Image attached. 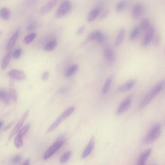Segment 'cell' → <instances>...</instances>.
<instances>
[{"mask_svg":"<svg viewBox=\"0 0 165 165\" xmlns=\"http://www.w3.org/2000/svg\"><path fill=\"white\" fill-rule=\"evenodd\" d=\"M64 142L65 141L63 140H59L54 142L45 153L43 156V159L46 160L49 158L62 147Z\"/></svg>","mask_w":165,"mask_h":165,"instance_id":"obj_4","label":"cell"},{"mask_svg":"<svg viewBox=\"0 0 165 165\" xmlns=\"http://www.w3.org/2000/svg\"><path fill=\"white\" fill-rule=\"evenodd\" d=\"M9 94L11 97V98L15 101H16L18 99V95L17 92L15 89L11 88L9 90Z\"/></svg>","mask_w":165,"mask_h":165,"instance_id":"obj_34","label":"cell"},{"mask_svg":"<svg viewBox=\"0 0 165 165\" xmlns=\"http://www.w3.org/2000/svg\"><path fill=\"white\" fill-rule=\"evenodd\" d=\"M22 137L18 135L17 136L15 139L14 145L17 148H20L23 145V141L22 140Z\"/></svg>","mask_w":165,"mask_h":165,"instance_id":"obj_29","label":"cell"},{"mask_svg":"<svg viewBox=\"0 0 165 165\" xmlns=\"http://www.w3.org/2000/svg\"><path fill=\"white\" fill-rule=\"evenodd\" d=\"M164 85V82L162 81L159 82L146 95L141 102L140 107L144 108L150 103L155 97L163 89Z\"/></svg>","mask_w":165,"mask_h":165,"instance_id":"obj_1","label":"cell"},{"mask_svg":"<svg viewBox=\"0 0 165 165\" xmlns=\"http://www.w3.org/2000/svg\"><path fill=\"white\" fill-rule=\"evenodd\" d=\"M48 1H50V0H48Z\"/></svg>","mask_w":165,"mask_h":165,"instance_id":"obj_46","label":"cell"},{"mask_svg":"<svg viewBox=\"0 0 165 165\" xmlns=\"http://www.w3.org/2000/svg\"><path fill=\"white\" fill-rule=\"evenodd\" d=\"M132 95H129L123 101L118 108L117 112L118 115H121L128 109L132 102Z\"/></svg>","mask_w":165,"mask_h":165,"instance_id":"obj_7","label":"cell"},{"mask_svg":"<svg viewBox=\"0 0 165 165\" xmlns=\"http://www.w3.org/2000/svg\"><path fill=\"white\" fill-rule=\"evenodd\" d=\"M126 31L125 28H122L120 30L116 39L115 45V47H118L123 42L125 35Z\"/></svg>","mask_w":165,"mask_h":165,"instance_id":"obj_19","label":"cell"},{"mask_svg":"<svg viewBox=\"0 0 165 165\" xmlns=\"http://www.w3.org/2000/svg\"><path fill=\"white\" fill-rule=\"evenodd\" d=\"M104 55L105 58L109 62H112L114 61L115 55L114 52L110 47H107L104 48Z\"/></svg>","mask_w":165,"mask_h":165,"instance_id":"obj_13","label":"cell"},{"mask_svg":"<svg viewBox=\"0 0 165 165\" xmlns=\"http://www.w3.org/2000/svg\"><path fill=\"white\" fill-rule=\"evenodd\" d=\"M127 2L125 0H122L119 1L116 6V10L118 12H121L125 8Z\"/></svg>","mask_w":165,"mask_h":165,"instance_id":"obj_28","label":"cell"},{"mask_svg":"<svg viewBox=\"0 0 165 165\" xmlns=\"http://www.w3.org/2000/svg\"><path fill=\"white\" fill-rule=\"evenodd\" d=\"M50 73L48 71H46L43 73L42 76V80L44 81H47L49 77Z\"/></svg>","mask_w":165,"mask_h":165,"instance_id":"obj_38","label":"cell"},{"mask_svg":"<svg viewBox=\"0 0 165 165\" xmlns=\"http://www.w3.org/2000/svg\"><path fill=\"white\" fill-rule=\"evenodd\" d=\"M29 113V110H28L26 111L23 115H22L20 121L17 124L15 127L12 131V132L10 134L9 138V140H11V139L18 132V131L20 130L22 125H23L25 119L27 118Z\"/></svg>","mask_w":165,"mask_h":165,"instance_id":"obj_8","label":"cell"},{"mask_svg":"<svg viewBox=\"0 0 165 165\" xmlns=\"http://www.w3.org/2000/svg\"><path fill=\"white\" fill-rule=\"evenodd\" d=\"M149 20L147 18H144L141 21L140 28L142 30H145L149 27Z\"/></svg>","mask_w":165,"mask_h":165,"instance_id":"obj_32","label":"cell"},{"mask_svg":"<svg viewBox=\"0 0 165 165\" xmlns=\"http://www.w3.org/2000/svg\"><path fill=\"white\" fill-rule=\"evenodd\" d=\"M67 91V90L66 89L63 88L60 90L59 92L60 93H65Z\"/></svg>","mask_w":165,"mask_h":165,"instance_id":"obj_43","label":"cell"},{"mask_svg":"<svg viewBox=\"0 0 165 165\" xmlns=\"http://www.w3.org/2000/svg\"><path fill=\"white\" fill-rule=\"evenodd\" d=\"M22 53V50L21 48L18 49L15 51L13 54V58L15 59H18L20 57Z\"/></svg>","mask_w":165,"mask_h":165,"instance_id":"obj_36","label":"cell"},{"mask_svg":"<svg viewBox=\"0 0 165 165\" xmlns=\"http://www.w3.org/2000/svg\"><path fill=\"white\" fill-rule=\"evenodd\" d=\"M71 154L72 153L71 151H68L64 153L60 158V162L63 163L67 162L70 158Z\"/></svg>","mask_w":165,"mask_h":165,"instance_id":"obj_30","label":"cell"},{"mask_svg":"<svg viewBox=\"0 0 165 165\" xmlns=\"http://www.w3.org/2000/svg\"><path fill=\"white\" fill-rule=\"evenodd\" d=\"M140 31V28L138 26H136L133 29L129 36V39L131 40L135 39L138 37Z\"/></svg>","mask_w":165,"mask_h":165,"instance_id":"obj_25","label":"cell"},{"mask_svg":"<svg viewBox=\"0 0 165 165\" xmlns=\"http://www.w3.org/2000/svg\"><path fill=\"white\" fill-rule=\"evenodd\" d=\"M36 27V25L35 23H32L29 24L27 27L28 31H31L34 29Z\"/></svg>","mask_w":165,"mask_h":165,"instance_id":"obj_40","label":"cell"},{"mask_svg":"<svg viewBox=\"0 0 165 165\" xmlns=\"http://www.w3.org/2000/svg\"><path fill=\"white\" fill-rule=\"evenodd\" d=\"M10 98L9 93L5 90L3 89L0 90V100H2L5 104H9L11 102Z\"/></svg>","mask_w":165,"mask_h":165,"instance_id":"obj_17","label":"cell"},{"mask_svg":"<svg viewBox=\"0 0 165 165\" xmlns=\"http://www.w3.org/2000/svg\"><path fill=\"white\" fill-rule=\"evenodd\" d=\"M95 144V139L94 137H92L86 148L84 151L82 153V158L84 159L87 157L92 152L94 149Z\"/></svg>","mask_w":165,"mask_h":165,"instance_id":"obj_12","label":"cell"},{"mask_svg":"<svg viewBox=\"0 0 165 165\" xmlns=\"http://www.w3.org/2000/svg\"><path fill=\"white\" fill-rule=\"evenodd\" d=\"M85 28V26H82L78 29L77 31V33L78 35H81L83 32Z\"/></svg>","mask_w":165,"mask_h":165,"instance_id":"obj_41","label":"cell"},{"mask_svg":"<svg viewBox=\"0 0 165 165\" xmlns=\"http://www.w3.org/2000/svg\"><path fill=\"white\" fill-rule=\"evenodd\" d=\"M144 12V7L140 3H137L135 4L132 10L133 17L135 19L140 18Z\"/></svg>","mask_w":165,"mask_h":165,"instance_id":"obj_11","label":"cell"},{"mask_svg":"<svg viewBox=\"0 0 165 165\" xmlns=\"http://www.w3.org/2000/svg\"><path fill=\"white\" fill-rule=\"evenodd\" d=\"M136 82L135 80H133L126 82L118 88V91L120 92H125L128 91L133 87L135 84Z\"/></svg>","mask_w":165,"mask_h":165,"instance_id":"obj_14","label":"cell"},{"mask_svg":"<svg viewBox=\"0 0 165 165\" xmlns=\"http://www.w3.org/2000/svg\"><path fill=\"white\" fill-rule=\"evenodd\" d=\"M13 123L14 122H11L9 123V124L7 125L4 128V131H6L9 130L12 126Z\"/></svg>","mask_w":165,"mask_h":165,"instance_id":"obj_42","label":"cell"},{"mask_svg":"<svg viewBox=\"0 0 165 165\" xmlns=\"http://www.w3.org/2000/svg\"><path fill=\"white\" fill-rule=\"evenodd\" d=\"M110 13V11L108 9L105 10L100 16L99 19V20H102L106 18Z\"/></svg>","mask_w":165,"mask_h":165,"instance_id":"obj_37","label":"cell"},{"mask_svg":"<svg viewBox=\"0 0 165 165\" xmlns=\"http://www.w3.org/2000/svg\"><path fill=\"white\" fill-rule=\"evenodd\" d=\"M78 68V66L77 64L73 65L69 67L66 71L65 74V76L67 77L72 76L75 73Z\"/></svg>","mask_w":165,"mask_h":165,"instance_id":"obj_23","label":"cell"},{"mask_svg":"<svg viewBox=\"0 0 165 165\" xmlns=\"http://www.w3.org/2000/svg\"><path fill=\"white\" fill-rule=\"evenodd\" d=\"M100 9L96 8L93 9L89 12L87 17V20L89 22L94 21L98 17L100 12Z\"/></svg>","mask_w":165,"mask_h":165,"instance_id":"obj_16","label":"cell"},{"mask_svg":"<svg viewBox=\"0 0 165 165\" xmlns=\"http://www.w3.org/2000/svg\"><path fill=\"white\" fill-rule=\"evenodd\" d=\"M112 80V77L111 76L107 79L102 89V92L104 94H106L109 91Z\"/></svg>","mask_w":165,"mask_h":165,"instance_id":"obj_21","label":"cell"},{"mask_svg":"<svg viewBox=\"0 0 165 165\" xmlns=\"http://www.w3.org/2000/svg\"><path fill=\"white\" fill-rule=\"evenodd\" d=\"M75 108L74 107H71L64 112L61 115L64 119L66 118L73 113L75 110Z\"/></svg>","mask_w":165,"mask_h":165,"instance_id":"obj_31","label":"cell"},{"mask_svg":"<svg viewBox=\"0 0 165 165\" xmlns=\"http://www.w3.org/2000/svg\"><path fill=\"white\" fill-rule=\"evenodd\" d=\"M160 37L159 35L156 36L154 39V44L156 46H158L160 43Z\"/></svg>","mask_w":165,"mask_h":165,"instance_id":"obj_39","label":"cell"},{"mask_svg":"<svg viewBox=\"0 0 165 165\" xmlns=\"http://www.w3.org/2000/svg\"><path fill=\"white\" fill-rule=\"evenodd\" d=\"M3 122L2 121H0V128H1L3 125Z\"/></svg>","mask_w":165,"mask_h":165,"instance_id":"obj_45","label":"cell"},{"mask_svg":"<svg viewBox=\"0 0 165 165\" xmlns=\"http://www.w3.org/2000/svg\"><path fill=\"white\" fill-rule=\"evenodd\" d=\"M30 127H31V125H30V124H28L25 126L20 131L18 135L22 137L25 135L27 133Z\"/></svg>","mask_w":165,"mask_h":165,"instance_id":"obj_33","label":"cell"},{"mask_svg":"<svg viewBox=\"0 0 165 165\" xmlns=\"http://www.w3.org/2000/svg\"><path fill=\"white\" fill-rule=\"evenodd\" d=\"M8 75L10 77L18 80H23L26 78V75L24 72L16 69L10 70Z\"/></svg>","mask_w":165,"mask_h":165,"instance_id":"obj_10","label":"cell"},{"mask_svg":"<svg viewBox=\"0 0 165 165\" xmlns=\"http://www.w3.org/2000/svg\"><path fill=\"white\" fill-rule=\"evenodd\" d=\"M104 40V36L103 33L99 30H96L89 35L84 41V44L94 40H96L99 43H101L103 42Z\"/></svg>","mask_w":165,"mask_h":165,"instance_id":"obj_5","label":"cell"},{"mask_svg":"<svg viewBox=\"0 0 165 165\" xmlns=\"http://www.w3.org/2000/svg\"><path fill=\"white\" fill-rule=\"evenodd\" d=\"M71 8V4L69 0H64L59 5L55 14L56 18H59L65 16Z\"/></svg>","mask_w":165,"mask_h":165,"instance_id":"obj_3","label":"cell"},{"mask_svg":"<svg viewBox=\"0 0 165 165\" xmlns=\"http://www.w3.org/2000/svg\"><path fill=\"white\" fill-rule=\"evenodd\" d=\"M152 152V149H149L142 153L138 160V164L140 165L145 164L150 155H151Z\"/></svg>","mask_w":165,"mask_h":165,"instance_id":"obj_15","label":"cell"},{"mask_svg":"<svg viewBox=\"0 0 165 165\" xmlns=\"http://www.w3.org/2000/svg\"><path fill=\"white\" fill-rule=\"evenodd\" d=\"M63 119H64L62 116L61 115L60 116L55 122L52 124V125L50 127V128H48L47 131V133H50L52 131L57 128Z\"/></svg>","mask_w":165,"mask_h":165,"instance_id":"obj_24","label":"cell"},{"mask_svg":"<svg viewBox=\"0 0 165 165\" xmlns=\"http://www.w3.org/2000/svg\"><path fill=\"white\" fill-rule=\"evenodd\" d=\"M10 53H7L3 59L1 63V67L3 69H6L8 66L11 58Z\"/></svg>","mask_w":165,"mask_h":165,"instance_id":"obj_26","label":"cell"},{"mask_svg":"<svg viewBox=\"0 0 165 165\" xmlns=\"http://www.w3.org/2000/svg\"><path fill=\"white\" fill-rule=\"evenodd\" d=\"M57 42L55 40H52L47 44L45 46L44 50L47 51H50L53 50L57 46Z\"/></svg>","mask_w":165,"mask_h":165,"instance_id":"obj_22","label":"cell"},{"mask_svg":"<svg viewBox=\"0 0 165 165\" xmlns=\"http://www.w3.org/2000/svg\"><path fill=\"white\" fill-rule=\"evenodd\" d=\"M161 131L159 124L154 126L144 138L142 142L145 144H149L155 141L159 137Z\"/></svg>","mask_w":165,"mask_h":165,"instance_id":"obj_2","label":"cell"},{"mask_svg":"<svg viewBox=\"0 0 165 165\" xmlns=\"http://www.w3.org/2000/svg\"><path fill=\"white\" fill-rule=\"evenodd\" d=\"M30 164V160L28 159L26 160L23 164L24 165H28Z\"/></svg>","mask_w":165,"mask_h":165,"instance_id":"obj_44","label":"cell"},{"mask_svg":"<svg viewBox=\"0 0 165 165\" xmlns=\"http://www.w3.org/2000/svg\"><path fill=\"white\" fill-rule=\"evenodd\" d=\"M156 28L154 26L150 28L145 36L142 43V46L144 47L148 46L154 36Z\"/></svg>","mask_w":165,"mask_h":165,"instance_id":"obj_9","label":"cell"},{"mask_svg":"<svg viewBox=\"0 0 165 165\" xmlns=\"http://www.w3.org/2000/svg\"><path fill=\"white\" fill-rule=\"evenodd\" d=\"M0 17L4 20H8L10 17L9 10L6 7L1 9L0 10Z\"/></svg>","mask_w":165,"mask_h":165,"instance_id":"obj_20","label":"cell"},{"mask_svg":"<svg viewBox=\"0 0 165 165\" xmlns=\"http://www.w3.org/2000/svg\"><path fill=\"white\" fill-rule=\"evenodd\" d=\"M58 0H50L44 5L40 10V14L41 16L46 15L50 12L57 5Z\"/></svg>","mask_w":165,"mask_h":165,"instance_id":"obj_6","label":"cell"},{"mask_svg":"<svg viewBox=\"0 0 165 165\" xmlns=\"http://www.w3.org/2000/svg\"><path fill=\"white\" fill-rule=\"evenodd\" d=\"M19 35V31H17L15 32L12 37H11L7 44V50H10L13 47L15 44L16 43Z\"/></svg>","mask_w":165,"mask_h":165,"instance_id":"obj_18","label":"cell"},{"mask_svg":"<svg viewBox=\"0 0 165 165\" xmlns=\"http://www.w3.org/2000/svg\"><path fill=\"white\" fill-rule=\"evenodd\" d=\"M36 37V34L35 33L30 34L26 36L24 39V42L26 44L31 43L34 40Z\"/></svg>","mask_w":165,"mask_h":165,"instance_id":"obj_27","label":"cell"},{"mask_svg":"<svg viewBox=\"0 0 165 165\" xmlns=\"http://www.w3.org/2000/svg\"><path fill=\"white\" fill-rule=\"evenodd\" d=\"M21 160V156L20 155H17L13 156L12 158L11 159L10 162L13 164H16L20 163Z\"/></svg>","mask_w":165,"mask_h":165,"instance_id":"obj_35","label":"cell"}]
</instances>
